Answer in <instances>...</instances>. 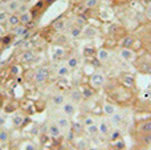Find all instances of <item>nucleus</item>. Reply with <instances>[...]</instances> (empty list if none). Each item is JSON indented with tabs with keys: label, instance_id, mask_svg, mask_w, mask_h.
<instances>
[{
	"label": "nucleus",
	"instance_id": "nucleus-3",
	"mask_svg": "<svg viewBox=\"0 0 151 150\" xmlns=\"http://www.w3.org/2000/svg\"><path fill=\"white\" fill-rule=\"evenodd\" d=\"M61 108H63V112L65 116L68 117H73L74 113H76V104L72 102V101H65V102L61 105Z\"/></svg>",
	"mask_w": 151,
	"mask_h": 150
},
{
	"label": "nucleus",
	"instance_id": "nucleus-22",
	"mask_svg": "<svg viewBox=\"0 0 151 150\" xmlns=\"http://www.w3.org/2000/svg\"><path fill=\"white\" fill-rule=\"evenodd\" d=\"M8 140H9V133H8V130L1 129L0 130V144L8 142Z\"/></svg>",
	"mask_w": 151,
	"mask_h": 150
},
{
	"label": "nucleus",
	"instance_id": "nucleus-6",
	"mask_svg": "<svg viewBox=\"0 0 151 150\" xmlns=\"http://www.w3.org/2000/svg\"><path fill=\"white\" fill-rule=\"evenodd\" d=\"M119 56L122 57V60L125 61H131L134 58V52L130 49V48H122L119 52Z\"/></svg>",
	"mask_w": 151,
	"mask_h": 150
},
{
	"label": "nucleus",
	"instance_id": "nucleus-18",
	"mask_svg": "<svg viewBox=\"0 0 151 150\" xmlns=\"http://www.w3.org/2000/svg\"><path fill=\"white\" fill-rule=\"evenodd\" d=\"M109 56H110V53H109V50H106V49H99L98 52H97V58H98L99 61H106L107 58H109Z\"/></svg>",
	"mask_w": 151,
	"mask_h": 150
},
{
	"label": "nucleus",
	"instance_id": "nucleus-10",
	"mask_svg": "<svg viewBox=\"0 0 151 150\" xmlns=\"http://www.w3.org/2000/svg\"><path fill=\"white\" fill-rule=\"evenodd\" d=\"M98 133L102 136H107L110 133V125L106 121H101L98 124Z\"/></svg>",
	"mask_w": 151,
	"mask_h": 150
},
{
	"label": "nucleus",
	"instance_id": "nucleus-26",
	"mask_svg": "<svg viewBox=\"0 0 151 150\" xmlns=\"http://www.w3.org/2000/svg\"><path fill=\"white\" fill-rule=\"evenodd\" d=\"M86 132H88L89 134H91V136L97 134V133H98V125L93 124V125H90V126H86Z\"/></svg>",
	"mask_w": 151,
	"mask_h": 150
},
{
	"label": "nucleus",
	"instance_id": "nucleus-28",
	"mask_svg": "<svg viewBox=\"0 0 151 150\" xmlns=\"http://www.w3.org/2000/svg\"><path fill=\"white\" fill-rule=\"evenodd\" d=\"M64 53H65V50L63 49V48H60V47H56L55 49H53V56L55 57H61V56H64Z\"/></svg>",
	"mask_w": 151,
	"mask_h": 150
},
{
	"label": "nucleus",
	"instance_id": "nucleus-29",
	"mask_svg": "<svg viewBox=\"0 0 151 150\" xmlns=\"http://www.w3.org/2000/svg\"><path fill=\"white\" fill-rule=\"evenodd\" d=\"M93 124H96V121H94V118L93 117H85V120H83V126H90V125H93Z\"/></svg>",
	"mask_w": 151,
	"mask_h": 150
},
{
	"label": "nucleus",
	"instance_id": "nucleus-45",
	"mask_svg": "<svg viewBox=\"0 0 151 150\" xmlns=\"http://www.w3.org/2000/svg\"><path fill=\"white\" fill-rule=\"evenodd\" d=\"M150 150H151V142H150Z\"/></svg>",
	"mask_w": 151,
	"mask_h": 150
},
{
	"label": "nucleus",
	"instance_id": "nucleus-9",
	"mask_svg": "<svg viewBox=\"0 0 151 150\" xmlns=\"http://www.w3.org/2000/svg\"><path fill=\"white\" fill-rule=\"evenodd\" d=\"M19 16H20V24H23V25H27L32 21V13L29 11H24Z\"/></svg>",
	"mask_w": 151,
	"mask_h": 150
},
{
	"label": "nucleus",
	"instance_id": "nucleus-41",
	"mask_svg": "<svg viewBox=\"0 0 151 150\" xmlns=\"http://www.w3.org/2000/svg\"><path fill=\"white\" fill-rule=\"evenodd\" d=\"M118 136H119V132H118V130H115V132L111 134V138H117Z\"/></svg>",
	"mask_w": 151,
	"mask_h": 150
},
{
	"label": "nucleus",
	"instance_id": "nucleus-34",
	"mask_svg": "<svg viewBox=\"0 0 151 150\" xmlns=\"http://www.w3.org/2000/svg\"><path fill=\"white\" fill-rule=\"evenodd\" d=\"M7 20H8V15H7V12H0V24L5 23Z\"/></svg>",
	"mask_w": 151,
	"mask_h": 150
},
{
	"label": "nucleus",
	"instance_id": "nucleus-35",
	"mask_svg": "<svg viewBox=\"0 0 151 150\" xmlns=\"http://www.w3.org/2000/svg\"><path fill=\"white\" fill-rule=\"evenodd\" d=\"M5 121H7L5 116H4V114H0V128L4 126V125H5Z\"/></svg>",
	"mask_w": 151,
	"mask_h": 150
},
{
	"label": "nucleus",
	"instance_id": "nucleus-40",
	"mask_svg": "<svg viewBox=\"0 0 151 150\" xmlns=\"http://www.w3.org/2000/svg\"><path fill=\"white\" fill-rule=\"evenodd\" d=\"M11 71H12V73L17 74L19 73V66H12V69H11Z\"/></svg>",
	"mask_w": 151,
	"mask_h": 150
},
{
	"label": "nucleus",
	"instance_id": "nucleus-5",
	"mask_svg": "<svg viewBox=\"0 0 151 150\" xmlns=\"http://www.w3.org/2000/svg\"><path fill=\"white\" fill-rule=\"evenodd\" d=\"M56 124L61 128V130H68L70 128V120H69L68 116H60L56 118Z\"/></svg>",
	"mask_w": 151,
	"mask_h": 150
},
{
	"label": "nucleus",
	"instance_id": "nucleus-15",
	"mask_svg": "<svg viewBox=\"0 0 151 150\" xmlns=\"http://www.w3.org/2000/svg\"><path fill=\"white\" fill-rule=\"evenodd\" d=\"M69 35H70V37H73V39H77V37H80L81 35H82V29H81V27L74 25L69 29Z\"/></svg>",
	"mask_w": 151,
	"mask_h": 150
},
{
	"label": "nucleus",
	"instance_id": "nucleus-13",
	"mask_svg": "<svg viewBox=\"0 0 151 150\" xmlns=\"http://www.w3.org/2000/svg\"><path fill=\"white\" fill-rule=\"evenodd\" d=\"M110 121H111V124L114 125V126H118V125H121V122L123 121V116L121 113H118V112H115L114 114L110 116Z\"/></svg>",
	"mask_w": 151,
	"mask_h": 150
},
{
	"label": "nucleus",
	"instance_id": "nucleus-19",
	"mask_svg": "<svg viewBox=\"0 0 151 150\" xmlns=\"http://www.w3.org/2000/svg\"><path fill=\"white\" fill-rule=\"evenodd\" d=\"M69 71H70V69H69L66 65H60L57 68V72H56V73H57V76H60V77H66L69 74Z\"/></svg>",
	"mask_w": 151,
	"mask_h": 150
},
{
	"label": "nucleus",
	"instance_id": "nucleus-31",
	"mask_svg": "<svg viewBox=\"0 0 151 150\" xmlns=\"http://www.w3.org/2000/svg\"><path fill=\"white\" fill-rule=\"evenodd\" d=\"M85 5L88 8H94V7H97V5H98V0H86Z\"/></svg>",
	"mask_w": 151,
	"mask_h": 150
},
{
	"label": "nucleus",
	"instance_id": "nucleus-24",
	"mask_svg": "<svg viewBox=\"0 0 151 150\" xmlns=\"http://www.w3.org/2000/svg\"><path fill=\"white\" fill-rule=\"evenodd\" d=\"M21 150H36V145L33 142H31V141H27V142H24L21 145Z\"/></svg>",
	"mask_w": 151,
	"mask_h": 150
},
{
	"label": "nucleus",
	"instance_id": "nucleus-11",
	"mask_svg": "<svg viewBox=\"0 0 151 150\" xmlns=\"http://www.w3.org/2000/svg\"><path fill=\"white\" fill-rule=\"evenodd\" d=\"M20 7H21L20 0H11V1L8 3V5H7L8 11H9V12H12V13H15L16 11L20 9Z\"/></svg>",
	"mask_w": 151,
	"mask_h": 150
},
{
	"label": "nucleus",
	"instance_id": "nucleus-37",
	"mask_svg": "<svg viewBox=\"0 0 151 150\" xmlns=\"http://www.w3.org/2000/svg\"><path fill=\"white\" fill-rule=\"evenodd\" d=\"M143 98L145 100H150L151 98V92H145L143 93Z\"/></svg>",
	"mask_w": 151,
	"mask_h": 150
},
{
	"label": "nucleus",
	"instance_id": "nucleus-17",
	"mask_svg": "<svg viewBox=\"0 0 151 150\" xmlns=\"http://www.w3.org/2000/svg\"><path fill=\"white\" fill-rule=\"evenodd\" d=\"M78 64H80V61H78V58L74 57V56L69 57L68 61H66V66H68L69 69H76L78 66Z\"/></svg>",
	"mask_w": 151,
	"mask_h": 150
},
{
	"label": "nucleus",
	"instance_id": "nucleus-30",
	"mask_svg": "<svg viewBox=\"0 0 151 150\" xmlns=\"http://www.w3.org/2000/svg\"><path fill=\"white\" fill-rule=\"evenodd\" d=\"M55 28L57 29V31H63L64 28H65V21L64 20H58L55 23Z\"/></svg>",
	"mask_w": 151,
	"mask_h": 150
},
{
	"label": "nucleus",
	"instance_id": "nucleus-25",
	"mask_svg": "<svg viewBox=\"0 0 151 150\" xmlns=\"http://www.w3.org/2000/svg\"><path fill=\"white\" fill-rule=\"evenodd\" d=\"M133 44H134V39H133V37H131V36L125 37V39H123V41H122L123 48H130Z\"/></svg>",
	"mask_w": 151,
	"mask_h": 150
},
{
	"label": "nucleus",
	"instance_id": "nucleus-36",
	"mask_svg": "<svg viewBox=\"0 0 151 150\" xmlns=\"http://www.w3.org/2000/svg\"><path fill=\"white\" fill-rule=\"evenodd\" d=\"M86 148V142L85 141H80V144H78V149H85Z\"/></svg>",
	"mask_w": 151,
	"mask_h": 150
},
{
	"label": "nucleus",
	"instance_id": "nucleus-12",
	"mask_svg": "<svg viewBox=\"0 0 151 150\" xmlns=\"http://www.w3.org/2000/svg\"><path fill=\"white\" fill-rule=\"evenodd\" d=\"M7 21L11 27H17L19 24H20V16L16 15V13H11V15H8Z\"/></svg>",
	"mask_w": 151,
	"mask_h": 150
},
{
	"label": "nucleus",
	"instance_id": "nucleus-20",
	"mask_svg": "<svg viewBox=\"0 0 151 150\" xmlns=\"http://www.w3.org/2000/svg\"><path fill=\"white\" fill-rule=\"evenodd\" d=\"M104 112H105V114H107V116H111V114H114L115 112H117V109H115V106L113 105V104H105Z\"/></svg>",
	"mask_w": 151,
	"mask_h": 150
},
{
	"label": "nucleus",
	"instance_id": "nucleus-21",
	"mask_svg": "<svg viewBox=\"0 0 151 150\" xmlns=\"http://www.w3.org/2000/svg\"><path fill=\"white\" fill-rule=\"evenodd\" d=\"M21 58H23L24 63H31V61H33L35 55H33V52H31V50H25V52L23 53V56H21Z\"/></svg>",
	"mask_w": 151,
	"mask_h": 150
},
{
	"label": "nucleus",
	"instance_id": "nucleus-23",
	"mask_svg": "<svg viewBox=\"0 0 151 150\" xmlns=\"http://www.w3.org/2000/svg\"><path fill=\"white\" fill-rule=\"evenodd\" d=\"M83 35H85L86 37H94L97 35V32H96V29L93 28V27H86L85 28V31H83Z\"/></svg>",
	"mask_w": 151,
	"mask_h": 150
},
{
	"label": "nucleus",
	"instance_id": "nucleus-8",
	"mask_svg": "<svg viewBox=\"0 0 151 150\" xmlns=\"http://www.w3.org/2000/svg\"><path fill=\"white\" fill-rule=\"evenodd\" d=\"M27 32H28V28L23 24H19L17 27H13V35L16 37H20V36H25Z\"/></svg>",
	"mask_w": 151,
	"mask_h": 150
},
{
	"label": "nucleus",
	"instance_id": "nucleus-4",
	"mask_svg": "<svg viewBox=\"0 0 151 150\" xmlns=\"http://www.w3.org/2000/svg\"><path fill=\"white\" fill-rule=\"evenodd\" d=\"M48 133H49L50 137L58 138L61 136V133H63V130H61V128L58 126L56 122H50V124L48 125Z\"/></svg>",
	"mask_w": 151,
	"mask_h": 150
},
{
	"label": "nucleus",
	"instance_id": "nucleus-2",
	"mask_svg": "<svg viewBox=\"0 0 151 150\" xmlns=\"http://www.w3.org/2000/svg\"><path fill=\"white\" fill-rule=\"evenodd\" d=\"M90 84L93 88H101L105 84V76L102 73H99V72H96L90 77Z\"/></svg>",
	"mask_w": 151,
	"mask_h": 150
},
{
	"label": "nucleus",
	"instance_id": "nucleus-27",
	"mask_svg": "<svg viewBox=\"0 0 151 150\" xmlns=\"http://www.w3.org/2000/svg\"><path fill=\"white\" fill-rule=\"evenodd\" d=\"M122 81H123V84H125L126 87H133L134 82H135V80H134L131 76H125Z\"/></svg>",
	"mask_w": 151,
	"mask_h": 150
},
{
	"label": "nucleus",
	"instance_id": "nucleus-44",
	"mask_svg": "<svg viewBox=\"0 0 151 150\" xmlns=\"http://www.w3.org/2000/svg\"><path fill=\"white\" fill-rule=\"evenodd\" d=\"M70 150H80V149H70Z\"/></svg>",
	"mask_w": 151,
	"mask_h": 150
},
{
	"label": "nucleus",
	"instance_id": "nucleus-46",
	"mask_svg": "<svg viewBox=\"0 0 151 150\" xmlns=\"http://www.w3.org/2000/svg\"><path fill=\"white\" fill-rule=\"evenodd\" d=\"M0 4H1V3H0Z\"/></svg>",
	"mask_w": 151,
	"mask_h": 150
},
{
	"label": "nucleus",
	"instance_id": "nucleus-14",
	"mask_svg": "<svg viewBox=\"0 0 151 150\" xmlns=\"http://www.w3.org/2000/svg\"><path fill=\"white\" fill-rule=\"evenodd\" d=\"M24 120H25V117L23 116V114H15V116L12 117V124L15 128H20L21 125L24 124Z\"/></svg>",
	"mask_w": 151,
	"mask_h": 150
},
{
	"label": "nucleus",
	"instance_id": "nucleus-42",
	"mask_svg": "<svg viewBox=\"0 0 151 150\" xmlns=\"http://www.w3.org/2000/svg\"><path fill=\"white\" fill-rule=\"evenodd\" d=\"M4 35V28H3V25L0 24V36H3Z\"/></svg>",
	"mask_w": 151,
	"mask_h": 150
},
{
	"label": "nucleus",
	"instance_id": "nucleus-1",
	"mask_svg": "<svg viewBox=\"0 0 151 150\" xmlns=\"http://www.w3.org/2000/svg\"><path fill=\"white\" fill-rule=\"evenodd\" d=\"M48 76H49V71H48L47 68H44V66H41V68H39L36 72H35L33 80L37 82V84H42V82L48 79Z\"/></svg>",
	"mask_w": 151,
	"mask_h": 150
},
{
	"label": "nucleus",
	"instance_id": "nucleus-32",
	"mask_svg": "<svg viewBox=\"0 0 151 150\" xmlns=\"http://www.w3.org/2000/svg\"><path fill=\"white\" fill-rule=\"evenodd\" d=\"M81 93H82V97H86V98H89V97L93 96V92H91L90 89H88V88H83V89L81 90Z\"/></svg>",
	"mask_w": 151,
	"mask_h": 150
},
{
	"label": "nucleus",
	"instance_id": "nucleus-43",
	"mask_svg": "<svg viewBox=\"0 0 151 150\" xmlns=\"http://www.w3.org/2000/svg\"><path fill=\"white\" fill-rule=\"evenodd\" d=\"M78 24H80V25H83V20H82V19H78Z\"/></svg>",
	"mask_w": 151,
	"mask_h": 150
},
{
	"label": "nucleus",
	"instance_id": "nucleus-7",
	"mask_svg": "<svg viewBox=\"0 0 151 150\" xmlns=\"http://www.w3.org/2000/svg\"><path fill=\"white\" fill-rule=\"evenodd\" d=\"M69 98H70L72 102L78 104V102H81V100H82V93H81V90H78V89H73L70 92V94H69Z\"/></svg>",
	"mask_w": 151,
	"mask_h": 150
},
{
	"label": "nucleus",
	"instance_id": "nucleus-16",
	"mask_svg": "<svg viewBox=\"0 0 151 150\" xmlns=\"http://www.w3.org/2000/svg\"><path fill=\"white\" fill-rule=\"evenodd\" d=\"M52 102H53V105H56V106H61L64 102H65V96H63V94H55L52 97Z\"/></svg>",
	"mask_w": 151,
	"mask_h": 150
},
{
	"label": "nucleus",
	"instance_id": "nucleus-33",
	"mask_svg": "<svg viewBox=\"0 0 151 150\" xmlns=\"http://www.w3.org/2000/svg\"><path fill=\"white\" fill-rule=\"evenodd\" d=\"M142 130L146 133H150L151 132V121H146L143 124V126H142Z\"/></svg>",
	"mask_w": 151,
	"mask_h": 150
},
{
	"label": "nucleus",
	"instance_id": "nucleus-38",
	"mask_svg": "<svg viewBox=\"0 0 151 150\" xmlns=\"http://www.w3.org/2000/svg\"><path fill=\"white\" fill-rule=\"evenodd\" d=\"M147 17H149L150 19V20H151V3H150V4H149V7H147Z\"/></svg>",
	"mask_w": 151,
	"mask_h": 150
},
{
	"label": "nucleus",
	"instance_id": "nucleus-39",
	"mask_svg": "<svg viewBox=\"0 0 151 150\" xmlns=\"http://www.w3.org/2000/svg\"><path fill=\"white\" fill-rule=\"evenodd\" d=\"M1 41H3V44H8V43L11 41V37H9V36H5L4 39L1 40Z\"/></svg>",
	"mask_w": 151,
	"mask_h": 150
}]
</instances>
